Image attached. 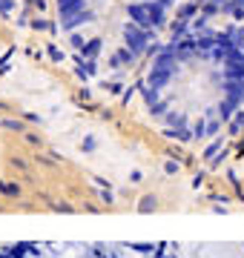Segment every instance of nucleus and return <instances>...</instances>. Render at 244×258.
I'll return each mask as SVG.
<instances>
[{
  "label": "nucleus",
  "mask_w": 244,
  "mask_h": 258,
  "mask_svg": "<svg viewBox=\"0 0 244 258\" xmlns=\"http://www.w3.org/2000/svg\"><path fill=\"white\" fill-rule=\"evenodd\" d=\"M144 109L181 138H207L244 103V29L201 26L152 49L141 75Z\"/></svg>",
  "instance_id": "nucleus-1"
},
{
  "label": "nucleus",
  "mask_w": 244,
  "mask_h": 258,
  "mask_svg": "<svg viewBox=\"0 0 244 258\" xmlns=\"http://www.w3.org/2000/svg\"><path fill=\"white\" fill-rule=\"evenodd\" d=\"M175 0H55L57 32L92 78H118L147 60Z\"/></svg>",
  "instance_id": "nucleus-2"
},
{
  "label": "nucleus",
  "mask_w": 244,
  "mask_h": 258,
  "mask_svg": "<svg viewBox=\"0 0 244 258\" xmlns=\"http://www.w3.org/2000/svg\"><path fill=\"white\" fill-rule=\"evenodd\" d=\"M207 6H213V9H221V12H238L244 9V0H201Z\"/></svg>",
  "instance_id": "nucleus-3"
}]
</instances>
